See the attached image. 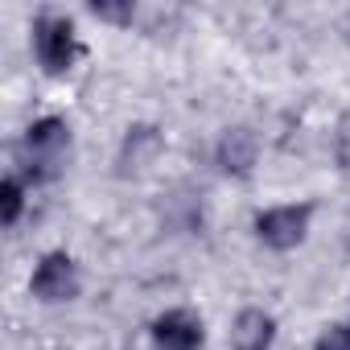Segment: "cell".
<instances>
[{
  "label": "cell",
  "mask_w": 350,
  "mask_h": 350,
  "mask_svg": "<svg viewBox=\"0 0 350 350\" xmlns=\"http://www.w3.org/2000/svg\"><path fill=\"white\" fill-rule=\"evenodd\" d=\"M70 157H75V128H70V120L58 116V111H46V116H33L25 124V132L17 136L9 169H17L33 190H42V186H54V182L66 178Z\"/></svg>",
  "instance_id": "cell-1"
},
{
  "label": "cell",
  "mask_w": 350,
  "mask_h": 350,
  "mask_svg": "<svg viewBox=\"0 0 350 350\" xmlns=\"http://www.w3.org/2000/svg\"><path fill=\"white\" fill-rule=\"evenodd\" d=\"M29 297L38 305H75L83 297V264L75 260V252L66 247H50L33 260L29 268Z\"/></svg>",
  "instance_id": "cell-4"
},
{
  "label": "cell",
  "mask_w": 350,
  "mask_h": 350,
  "mask_svg": "<svg viewBox=\"0 0 350 350\" xmlns=\"http://www.w3.org/2000/svg\"><path fill=\"white\" fill-rule=\"evenodd\" d=\"M29 54L46 79H66L83 58L79 21L62 9H38L29 21Z\"/></svg>",
  "instance_id": "cell-2"
},
{
  "label": "cell",
  "mask_w": 350,
  "mask_h": 350,
  "mask_svg": "<svg viewBox=\"0 0 350 350\" xmlns=\"http://www.w3.org/2000/svg\"><path fill=\"white\" fill-rule=\"evenodd\" d=\"M87 13H91L99 25H111V29H132V25L144 17V9L136 5V0H91Z\"/></svg>",
  "instance_id": "cell-10"
},
{
  "label": "cell",
  "mask_w": 350,
  "mask_h": 350,
  "mask_svg": "<svg viewBox=\"0 0 350 350\" xmlns=\"http://www.w3.org/2000/svg\"><path fill=\"white\" fill-rule=\"evenodd\" d=\"M313 219H317V202L313 198L272 202V206H260L252 215V239L264 252H272V256H288V252L305 247V239L313 231Z\"/></svg>",
  "instance_id": "cell-3"
},
{
  "label": "cell",
  "mask_w": 350,
  "mask_h": 350,
  "mask_svg": "<svg viewBox=\"0 0 350 350\" xmlns=\"http://www.w3.org/2000/svg\"><path fill=\"white\" fill-rule=\"evenodd\" d=\"M161 157H165V128L152 120H136L124 128V136L116 144V161H111L116 169L111 173L120 182H140L161 165Z\"/></svg>",
  "instance_id": "cell-5"
},
{
  "label": "cell",
  "mask_w": 350,
  "mask_h": 350,
  "mask_svg": "<svg viewBox=\"0 0 350 350\" xmlns=\"http://www.w3.org/2000/svg\"><path fill=\"white\" fill-rule=\"evenodd\" d=\"M346 325H350V317H346Z\"/></svg>",
  "instance_id": "cell-13"
},
{
  "label": "cell",
  "mask_w": 350,
  "mask_h": 350,
  "mask_svg": "<svg viewBox=\"0 0 350 350\" xmlns=\"http://www.w3.org/2000/svg\"><path fill=\"white\" fill-rule=\"evenodd\" d=\"M329 157H334V169L342 178H350V111H342L334 120V132H329Z\"/></svg>",
  "instance_id": "cell-11"
},
{
  "label": "cell",
  "mask_w": 350,
  "mask_h": 350,
  "mask_svg": "<svg viewBox=\"0 0 350 350\" xmlns=\"http://www.w3.org/2000/svg\"><path fill=\"white\" fill-rule=\"evenodd\" d=\"M260 157H264V140L252 124H227L211 144V161L227 182H252Z\"/></svg>",
  "instance_id": "cell-6"
},
{
  "label": "cell",
  "mask_w": 350,
  "mask_h": 350,
  "mask_svg": "<svg viewBox=\"0 0 350 350\" xmlns=\"http://www.w3.org/2000/svg\"><path fill=\"white\" fill-rule=\"evenodd\" d=\"M276 338H280L276 313H268L264 305H243V309L231 317L227 350H272Z\"/></svg>",
  "instance_id": "cell-8"
},
{
  "label": "cell",
  "mask_w": 350,
  "mask_h": 350,
  "mask_svg": "<svg viewBox=\"0 0 350 350\" xmlns=\"http://www.w3.org/2000/svg\"><path fill=\"white\" fill-rule=\"evenodd\" d=\"M309 350H350V325L346 321H325Z\"/></svg>",
  "instance_id": "cell-12"
},
{
  "label": "cell",
  "mask_w": 350,
  "mask_h": 350,
  "mask_svg": "<svg viewBox=\"0 0 350 350\" xmlns=\"http://www.w3.org/2000/svg\"><path fill=\"white\" fill-rule=\"evenodd\" d=\"M152 350H206V317L194 305H169L148 321Z\"/></svg>",
  "instance_id": "cell-7"
},
{
  "label": "cell",
  "mask_w": 350,
  "mask_h": 350,
  "mask_svg": "<svg viewBox=\"0 0 350 350\" xmlns=\"http://www.w3.org/2000/svg\"><path fill=\"white\" fill-rule=\"evenodd\" d=\"M29 194H33V186L21 178V173L17 169H5V178H0V227H5V231H13L25 219Z\"/></svg>",
  "instance_id": "cell-9"
}]
</instances>
